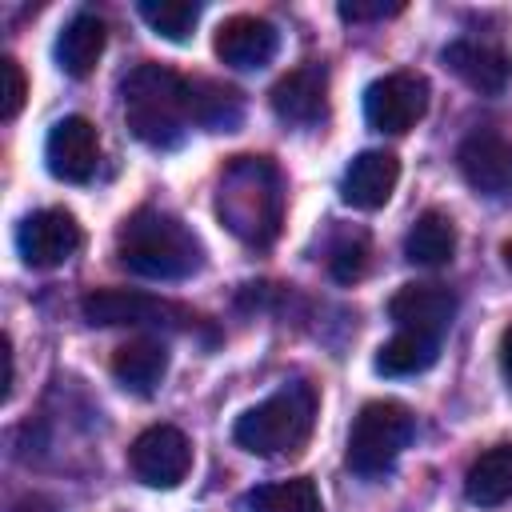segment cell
Returning <instances> with one entry per match:
<instances>
[{"mask_svg": "<svg viewBox=\"0 0 512 512\" xmlns=\"http://www.w3.org/2000/svg\"><path fill=\"white\" fill-rule=\"evenodd\" d=\"M216 216L236 240L268 248L284 224V188L276 164L268 156H232L220 172Z\"/></svg>", "mask_w": 512, "mask_h": 512, "instance_id": "6da1fadb", "label": "cell"}, {"mask_svg": "<svg viewBox=\"0 0 512 512\" xmlns=\"http://www.w3.org/2000/svg\"><path fill=\"white\" fill-rule=\"evenodd\" d=\"M116 256L128 272L144 280H184L204 264V248L196 232L156 208H140L120 224Z\"/></svg>", "mask_w": 512, "mask_h": 512, "instance_id": "7a4b0ae2", "label": "cell"}, {"mask_svg": "<svg viewBox=\"0 0 512 512\" xmlns=\"http://www.w3.org/2000/svg\"><path fill=\"white\" fill-rule=\"evenodd\" d=\"M124 96V120L136 140L152 148H176L184 140L188 124V80L164 64H136L120 80Z\"/></svg>", "mask_w": 512, "mask_h": 512, "instance_id": "3957f363", "label": "cell"}, {"mask_svg": "<svg viewBox=\"0 0 512 512\" xmlns=\"http://www.w3.org/2000/svg\"><path fill=\"white\" fill-rule=\"evenodd\" d=\"M316 424V392L304 380L284 384L280 392H272L268 400H260L256 408H248L232 436L244 452L252 456H284V452H300L312 436Z\"/></svg>", "mask_w": 512, "mask_h": 512, "instance_id": "277c9868", "label": "cell"}, {"mask_svg": "<svg viewBox=\"0 0 512 512\" xmlns=\"http://www.w3.org/2000/svg\"><path fill=\"white\" fill-rule=\"evenodd\" d=\"M412 432H416V416L400 400H368L352 420L344 464L356 476H384L396 464V456L408 448Z\"/></svg>", "mask_w": 512, "mask_h": 512, "instance_id": "5b68a950", "label": "cell"}, {"mask_svg": "<svg viewBox=\"0 0 512 512\" xmlns=\"http://www.w3.org/2000/svg\"><path fill=\"white\" fill-rule=\"evenodd\" d=\"M80 312L88 324L112 328V324H156V328H176V332H192L200 324V316L176 300H160L136 288H92L80 300Z\"/></svg>", "mask_w": 512, "mask_h": 512, "instance_id": "8992f818", "label": "cell"}, {"mask_svg": "<svg viewBox=\"0 0 512 512\" xmlns=\"http://www.w3.org/2000/svg\"><path fill=\"white\" fill-rule=\"evenodd\" d=\"M428 112V80L420 72H388L364 92V120L376 132L400 136Z\"/></svg>", "mask_w": 512, "mask_h": 512, "instance_id": "52a82bcc", "label": "cell"}, {"mask_svg": "<svg viewBox=\"0 0 512 512\" xmlns=\"http://www.w3.org/2000/svg\"><path fill=\"white\" fill-rule=\"evenodd\" d=\"M128 464H132L136 480H144L148 488H176L192 468V444L180 428L152 424L132 440Z\"/></svg>", "mask_w": 512, "mask_h": 512, "instance_id": "ba28073f", "label": "cell"}, {"mask_svg": "<svg viewBox=\"0 0 512 512\" xmlns=\"http://www.w3.org/2000/svg\"><path fill=\"white\" fill-rule=\"evenodd\" d=\"M96 160H100V132L88 116H64L48 128L44 164L56 180L84 184V180H92Z\"/></svg>", "mask_w": 512, "mask_h": 512, "instance_id": "9c48e42d", "label": "cell"}, {"mask_svg": "<svg viewBox=\"0 0 512 512\" xmlns=\"http://www.w3.org/2000/svg\"><path fill=\"white\" fill-rule=\"evenodd\" d=\"M80 224L64 208H40L16 228V248L28 268H56L80 248Z\"/></svg>", "mask_w": 512, "mask_h": 512, "instance_id": "30bf717a", "label": "cell"}, {"mask_svg": "<svg viewBox=\"0 0 512 512\" xmlns=\"http://www.w3.org/2000/svg\"><path fill=\"white\" fill-rule=\"evenodd\" d=\"M268 104L284 124H296V128L320 124L324 112H328V72H324V64H300V68L284 72L272 84Z\"/></svg>", "mask_w": 512, "mask_h": 512, "instance_id": "8fae6325", "label": "cell"}, {"mask_svg": "<svg viewBox=\"0 0 512 512\" xmlns=\"http://www.w3.org/2000/svg\"><path fill=\"white\" fill-rule=\"evenodd\" d=\"M396 180H400V160L396 152L388 148H364L360 156H352V164L344 168V180H340V196L344 204L360 208V212H376L392 200L396 192Z\"/></svg>", "mask_w": 512, "mask_h": 512, "instance_id": "7c38bea8", "label": "cell"}, {"mask_svg": "<svg viewBox=\"0 0 512 512\" xmlns=\"http://www.w3.org/2000/svg\"><path fill=\"white\" fill-rule=\"evenodd\" d=\"M456 164H460L468 188H476L480 196L512 192V140H504L496 132H472L460 144Z\"/></svg>", "mask_w": 512, "mask_h": 512, "instance_id": "4fadbf2b", "label": "cell"}, {"mask_svg": "<svg viewBox=\"0 0 512 512\" xmlns=\"http://www.w3.org/2000/svg\"><path fill=\"white\" fill-rule=\"evenodd\" d=\"M212 48L228 68H264L280 48V32L264 16H228Z\"/></svg>", "mask_w": 512, "mask_h": 512, "instance_id": "5bb4252c", "label": "cell"}, {"mask_svg": "<svg viewBox=\"0 0 512 512\" xmlns=\"http://www.w3.org/2000/svg\"><path fill=\"white\" fill-rule=\"evenodd\" d=\"M444 64L480 96H500L512 80V56L484 40H452L444 48Z\"/></svg>", "mask_w": 512, "mask_h": 512, "instance_id": "9a60e30c", "label": "cell"}, {"mask_svg": "<svg viewBox=\"0 0 512 512\" xmlns=\"http://www.w3.org/2000/svg\"><path fill=\"white\" fill-rule=\"evenodd\" d=\"M388 316L408 332H424L440 340V332L456 316V296L444 284H404L388 300Z\"/></svg>", "mask_w": 512, "mask_h": 512, "instance_id": "2e32d148", "label": "cell"}, {"mask_svg": "<svg viewBox=\"0 0 512 512\" xmlns=\"http://www.w3.org/2000/svg\"><path fill=\"white\" fill-rule=\"evenodd\" d=\"M164 372H168V348L156 336H136V340L120 344L112 356V376L136 396H152L160 388Z\"/></svg>", "mask_w": 512, "mask_h": 512, "instance_id": "e0dca14e", "label": "cell"}, {"mask_svg": "<svg viewBox=\"0 0 512 512\" xmlns=\"http://www.w3.org/2000/svg\"><path fill=\"white\" fill-rule=\"evenodd\" d=\"M188 120L208 132H232L244 120V96L232 84L196 76L188 80Z\"/></svg>", "mask_w": 512, "mask_h": 512, "instance_id": "ac0fdd59", "label": "cell"}, {"mask_svg": "<svg viewBox=\"0 0 512 512\" xmlns=\"http://www.w3.org/2000/svg\"><path fill=\"white\" fill-rule=\"evenodd\" d=\"M104 40H108V28L100 16L92 12H76L64 32L56 36V64L68 72V76H88L96 68V60L104 56Z\"/></svg>", "mask_w": 512, "mask_h": 512, "instance_id": "d6986e66", "label": "cell"}, {"mask_svg": "<svg viewBox=\"0 0 512 512\" xmlns=\"http://www.w3.org/2000/svg\"><path fill=\"white\" fill-rule=\"evenodd\" d=\"M464 496L480 508H496L512 496V444L480 452L464 472Z\"/></svg>", "mask_w": 512, "mask_h": 512, "instance_id": "ffe728a7", "label": "cell"}, {"mask_svg": "<svg viewBox=\"0 0 512 512\" xmlns=\"http://www.w3.org/2000/svg\"><path fill=\"white\" fill-rule=\"evenodd\" d=\"M452 252H456V224H452V216L440 212V208L420 212L416 224H412L408 236H404V256H408L412 264L440 268V264L452 260Z\"/></svg>", "mask_w": 512, "mask_h": 512, "instance_id": "44dd1931", "label": "cell"}, {"mask_svg": "<svg viewBox=\"0 0 512 512\" xmlns=\"http://www.w3.org/2000/svg\"><path fill=\"white\" fill-rule=\"evenodd\" d=\"M436 356H440V340L436 336L400 328L392 340H384L376 348V372H384V376H416V372L432 368Z\"/></svg>", "mask_w": 512, "mask_h": 512, "instance_id": "7402d4cb", "label": "cell"}, {"mask_svg": "<svg viewBox=\"0 0 512 512\" xmlns=\"http://www.w3.org/2000/svg\"><path fill=\"white\" fill-rule=\"evenodd\" d=\"M248 512H324L320 492L308 476L296 480H276V484H260L248 492Z\"/></svg>", "mask_w": 512, "mask_h": 512, "instance_id": "603a6c76", "label": "cell"}, {"mask_svg": "<svg viewBox=\"0 0 512 512\" xmlns=\"http://www.w3.org/2000/svg\"><path fill=\"white\" fill-rule=\"evenodd\" d=\"M140 16L148 20V28L164 40H188L196 20H200V4L192 0H140Z\"/></svg>", "mask_w": 512, "mask_h": 512, "instance_id": "cb8c5ba5", "label": "cell"}, {"mask_svg": "<svg viewBox=\"0 0 512 512\" xmlns=\"http://www.w3.org/2000/svg\"><path fill=\"white\" fill-rule=\"evenodd\" d=\"M328 268H332V276H336L340 284L360 280L364 268H368V240H364V236H344V240H336V248H332V256H328Z\"/></svg>", "mask_w": 512, "mask_h": 512, "instance_id": "d4e9b609", "label": "cell"}, {"mask_svg": "<svg viewBox=\"0 0 512 512\" xmlns=\"http://www.w3.org/2000/svg\"><path fill=\"white\" fill-rule=\"evenodd\" d=\"M0 80H4V92H0V116L4 120H16V112L24 108V96H28V84H24V72L12 56L0 60Z\"/></svg>", "mask_w": 512, "mask_h": 512, "instance_id": "484cf974", "label": "cell"}, {"mask_svg": "<svg viewBox=\"0 0 512 512\" xmlns=\"http://www.w3.org/2000/svg\"><path fill=\"white\" fill-rule=\"evenodd\" d=\"M336 12H340L344 20H352V24H360V20H384V16H396V12H404V4H384V0H344Z\"/></svg>", "mask_w": 512, "mask_h": 512, "instance_id": "4316f807", "label": "cell"}, {"mask_svg": "<svg viewBox=\"0 0 512 512\" xmlns=\"http://www.w3.org/2000/svg\"><path fill=\"white\" fill-rule=\"evenodd\" d=\"M12 512H60V508H56L48 496H24V500H20Z\"/></svg>", "mask_w": 512, "mask_h": 512, "instance_id": "83f0119b", "label": "cell"}, {"mask_svg": "<svg viewBox=\"0 0 512 512\" xmlns=\"http://www.w3.org/2000/svg\"><path fill=\"white\" fill-rule=\"evenodd\" d=\"M500 364H504V376L512 380V324H508L504 336H500Z\"/></svg>", "mask_w": 512, "mask_h": 512, "instance_id": "f1b7e54d", "label": "cell"}, {"mask_svg": "<svg viewBox=\"0 0 512 512\" xmlns=\"http://www.w3.org/2000/svg\"><path fill=\"white\" fill-rule=\"evenodd\" d=\"M504 264H508V268H512V240H508V244H504Z\"/></svg>", "mask_w": 512, "mask_h": 512, "instance_id": "f546056e", "label": "cell"}]
</instances>
